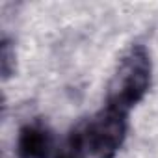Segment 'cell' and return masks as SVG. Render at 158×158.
Masks as SVG:
<instances>
[{
  "label": "cell",
  "instance_id": "obj_2",
  "mask_svg": "<svg viewBox=\"0 0 158 158\" xmlns=\"http://www.w3.org/2000/svg\"><path fill=\"white\" fill-rule=\"evenodd\" d=\"M152 80V60L145 45H132L119 60L108 84L106 106L128 114L143 101Z\"/></svg>",
  "mask_w": 158,
  "mask_h": 158
},
{
  "label": "cell",
  "instance_id": "obj_3",
  "mask_svg": "<svg viewBox=\"0 0 158 158\" xmlns=\"http://www.w3.org/2000/svg\"><path fill=\"white\" fill-rule=\"evenodd\" d=\"M54 134L47 123L34 119L19 128L17 156L19 158H54Z\"/></svg>",
  "mask_w": 158,
  "mask_h": 158
},
{
  "label": "cell",
  "instance_id": "obj_1",
  "mask_svg": "<svg viewBox=\"0 0 158 158\" xmlns=\"http://www.w3.org/2000/svg\"><path fill=\"white\" fill-rule=\"evenodd\" d=\"M127 117L128 114L104 106L69 130L54 158H115L127 138Z\"/></svg>",
  "mask_w": 158,
  "mask_h": 158
},
{
  "label": "cell",
  "instance_id": "obj_4",
  "mask_svg": "<svg viewBox=\"0 0 158 158\" xmlns=\"http://www.w3.org/2000/svg\"><path fill=\"white\" fill-rule=\"evenodd\" d=\"M0 67H2V78L8 80L15 73V47L13 43L4 35L0 43Z\"/></svg>",
  "mask_w": 158,
  "mask_h": 158
}]
</instances>
